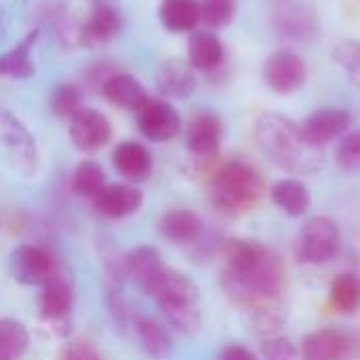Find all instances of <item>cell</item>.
Returning <instances> with one entry per match:
<instances>
[{
    "instance_id": "1",
    "label": "cell",
    "mask_w": 360,
    "mask_h": 360,
    "mask_svg": "<svg viewBox=\"0 0 360 360\" xmlns=\"http://www.w3.org/2000/svg\"><path fill=\"white\" fill-rule=\"evenodd\" d=\"M253 137L259 150L281 169L295 175H312L323 167V148L310 146L302 129L278 112H266L255 120Z\"/></svg>"
},
{
    "instance_id": "2",
    "label": "cell",
    "mask_w": 360,
    "mask_h": 360,
    "mask_svg": "<svg viewBox=\"0 0 360 360\" xmlns=\"http://www.w3.org/2000/svg\"><path fill=\"white\" fill-rule=\"evenodd\" d=\"M264 196V177L249 160H228L217 167L209 181L211 205L226 217L251 213Z\"/></svg>"
},
{
    "instance_id": "3",
    "label": "cell",
    "mask_w": 360,
    "mask_h": 360,
    "mask_svg": "<svg viewBox=\"0 0 360 360\" xmlns=\"http://www.w3.org/2000/svg\"><path fill=\"white\" fill-rule=\"evenodd\" d=\"M158 304L169 327L184 335H194L202 327L200 293L196 283L173 268H165L146 291Z\"/></svg>"
},
{
    "instance_id": "4",
    "label": "cell",
    "mask_w": 360,
    "mask_h": 360,
    "mask_svg": "<svg viewBox=\"0 0 360 360\" xmlns=\"http://www.w3.org/2000/svg\"><path fill=\"white\" fill-rule=\"evenodd\" d=\"M285 264L283 259L268 249V253L245 272H224L221 287L226 295L240 308H251L255 304L281 297L285 289Z\"/></svg>"
},
{
    "instance_id": "5",
    "label": "cell",
    "mask_w": 360,
    "mask_h": 360,
    "mask_svg": "<svg viewBox=\"0 0 360 360\" xmlns=\"http://www.w3.org/2000/svg\"><path fill=\"white\" fill-rule=\"evenodd\" d=\"M342 245V234L331 217H312L295 240V255L302 264L323 266L331 262Z\"/></svg>"
},
{
    "instance_id": "6",
    "label": "cell",
    "mask_w": 360,
    "mask_h": 360,
    "mask_svg": "<svg viewBox=\"0 0 360 360\" xmlns=\"http://www.w3.org/2000/svg\"><path fill=\"white\" fill-rule=\"evenodd\" d=\"M0 146L6 160L23 175H34L38 171V146L27 127L13 114L0 116Z\"/></svg>"
},
{
    "instance_id": "7",
    "label": "cell",
    "mask_w": 360,
    "mask_h": 360,
    "mask_svg": "<svg viewBox=\"0 0 360 360\" xmlns=\"http://www.w3.org/2000/svg\"><path fill=\"white\" fill-rule=\"evenodd\" d=\"M221 137H224L221 118L211 110H200L188 122L186 148L194 160H198L202 165H211L219 154Z\"/></svg>"
},
{
    "instance_id": "8",
    "label": "cell",
    "mask_w": 360,
    "mask_h": 360,
    "mask_svg": "<svg viewBox=\"0 0 360 360\" xmlns=\"http://www.w3.org/2000/svg\"><path fill=\"white\" fill-rule=\"evenodd\" d=\"M53 253L40 245H21L11 255V274L25 287H42L57 268Z\"/></svg>"
},
{
    "instance_id": "9",
    "label": "cell",
    "mask_w": 360,
    "mask_h": 360,
    "mask_svg": "<svg viewBox=\"0 0 360 360\" xmlns=\"http://www.w3.org/2000/svg\"><path fill=\"white\" fill-rule=\"evenodd\" d=\"M137 127L150 141H169L181 131V116L167 99H148L137 112Z\"/></svg>"
},
{
    "instance_id": "10",
    "label": "cell",
    "mask_w": 360,
    "mask_h": 360,
    "mask_svg": "<svg viewBox=\"0 0 360 360\" xmlns=\"http://www.w3.org/2000/svg\"><path fill=\"white\" fill-rule=\"evenodd\" d=\"M272 19H274V27L278 30V34L291 40L310 42V40H316L321 34V21H319L316 11L300 0L281 2Z\"/></svg>"
},
{
    "instance_id": "11",
    "label": "cell",
    "mask_w": 360,
    "mask_h": 360,
    "mask_svg": "<svg viewBox=\"0 0 360 360\" xmlns=\"http://www.w3.org/2000/svg\"><path fill=\"white\" fill-rule=\"evenodd\" d=\"M306 78H308L306 63L293 51H276L264 63V80L274 93L281 95L295 93L304 86Z\"/></svg>"
},
{
    "instance_id": "12",
    "label": "cell",
    "mask_w": 360,
    "mask_h": 360,
    "mask_svg": "<svg viewBox=\"0 0 360 360\" xmlns=\"http://www.w3.org/2000/svg\"><path fill=\"white\" fill-rule=\"evenodd\" d=\"M70 139L82 152H97L112 139V124L103 112L84 105L70 118Z\"/></svg>"
},
{
    "instance_id": "13",
    "label": "cell",
    "mask_w": 360,
    "mask_h": 360,
    "mask_svg": "<svg viewBox=\"0 0 360 360\" xmlns=\"http://www.w3.org/2000/svg\"><path fill=\"white\" fill-rule=\"evenodd\" d=\"M74 306V278L72 272L57 264L51 278L42 285L40 297H38V316L44 319H63L70 316Z\"/></svg>"
},
{
    "instance_id": "14",
    "label": "cell",
    "mask_w": 360,
    "mask_h": 360,
    "mask_svg": "<svg viewBox=\"0 0 360 360\" xmlns=\"http://www.w3.org/2000/svg\"><path fill=\"white\" fill-rule=\"evenodd\" d=\"M352 124V116L346 110L340 108H323L316 110L314 114H310L304 122H302V135L310 146L323 148L325 143L342 137L348 133Z\"/></svg>"
},
{
    "instance_id": "15",
    "label": "cell",
    "mask_w": 360,
    "mask_h": 360,
    "mask_svg": "<svg viewBox=\"0 0 360 360\" xmlns=\"http://www.w3.org/2000/svg\"><path fill=\"white\" fill-rule=\"evenodd\" d=\"M143 205V194L131 184H108L95 198L93 207L97 213L110 219H122L137 213Z\"/></svg>"
},
{
    "instance_id": "16",
    "label": "cell",
    "mask_w": 360,
    "mask_h": 360,
    "mask_svg": "<svg viewBox=\"0 0 360 360\" xmlns=\"http://www.w3.org/2000/svg\"><path fill=\"white\" fill-rule=\"evenodd\" d=\"M122 27V17L112 4L99 2L93 6L84 23L78 27V40L86 46H99L110 42Z\"/></svg>"
},
{
    "instance_id": "17",
    "label": "cell",
    "mask_w": 360,
    "mask_h": 360,
    "mask_svg": "<svg viewBox=\"0 0 360 360\" xmlns=\"http://www.w3.org/2000/svg\"><path fill=\"white\" fill-rule=\"evenodd\" d=\"M156 89L165 99H190L196 91L194 68L184 59H169L156 72Z\"/></svg>"
},
{
    "instance_id": "18",
    "label": "cell",
    "mask_w": 360,
    "mask_h": 360,
    "mask_svg": "<svg viewBox=\"0 0 360 360\" xmlns=\"http://www.w3.org/2000/svg\"><path fill=\"white\" fill-rule=\"evenodd\" d=\"M99 91L112 105L131 112H137L150 99L143 84L127 72H114L112 76H108Z\"/></svg>"
},
{
    "instance_id": "19",
    "label": "cell",
    "mask_w": 360,
    "mask_h": 360,
    "mask_svg": "<svg viewBox=\"0 0 360 360\" xmlns=\"http://www.w3.org/2000/svg\"><path fill=\"white\" fill-rule=\"evenodd\" d=\"M114 169L129 181H146L152 175V154L150 150L139 141H122L116 146L112 154Z\"/></svg>"
},
{
    "instance_id": "20",
    "label": "cell",
    "mask_w": 360,
    "mask_h": 360,
    "mask_svg": "<svg viewBox=\"0 0 360 360\" xmlns=\"http://www.w3.org/2000/svg\"><path fill=\"white\" fill-rule=\"evenodd\" d=\"M124 274L133 278V283L146 293L150 289V285L160 276V272L167 268L162 262V255L158 253V249L150 247V245H141L135 247L124 259Z\"/></svg>"
},
{
    "instance_id": "21",
    "label": "cell",
    "mask_w": 360,
    "mask_h": 360,
    "mask_svg": "<svg viewBox=\"0 0 360 360\" xmlns=\"http://www.w3.org/2000/svg\"><path fill=\"white\" fill-rule=\"evenodd\" d=\"M137 344L141 346V350L154 360H165L171 352H173V340H171V333L169 329L152 319V316H137L133 327H131Z\"/></svg>"
},
{
    "instance_id": "22",
    "label": "cell",
    "mask_w": 360,
    "mask_h": 360,
    "mask_svg": "<svg viewBox=\"0 0 360 360\" xmlns=\"http://www.w3.org/2000/svg\"><path fill=\"white\" fill-rule=\"evenodd\" d=\"M350 352L348 338L338 329H321L310 333L302 346L304 360H346Z\"/></svg>"
},
{
    "instance_id": "23",
    "label": "cell",
    "mask_w": 360,
    "mask_h": 360,
    "mask_svg": "<svg viewBox=\"0 0 360 360\" xmlns=\"http://www.w3.org/2000/svg\"><path fill=\"white\" fill-rule=\"evenodd\" d=\"M202 232V219L190 209H173L160 219V234L175 245H194Z\"/></svg>"
},
{
    "instance_id": "24",
    "label": "cell",
    "mask_w": 360,
    "mask_h": 360,
    "mask_svg": "<svg viewBox=\"0 0 360 360\" xmlns=\"http://www.w3.org/2000/svg\"><path fill=\"white\" fill-rule=\"evenodd\" d=\"M226 59V49L213 32H194L188 42V63L200 72H215Z\"/></svg>"
},
{
    "instance_id": "25",
    "label": "cell",
    "mask_w": 360,
    "mask_h": 360,
    "mask_svg": "<svg viewBox=\"0 0 360 360\" xmlns=\"http://www.w3.org/2000/svg\"><path fill=\"white\" fill-rule=\"evenodd\" d=\"M158 17L171 34H186L200 23V6L198 0H162Z\"/></svg>"
},
{
    "instance_id": "26",
    "label": "cell",
    "mask_w": 360,
    "mask_h": 360,
    "mask_svg": "<svg viewBox=\"0 0 360 360\" xmlns=\"http://www.w3.org/2000/svg\"><path fill=\"white\" fill-rule=\"evenodd\" d=\"M247 323L255 335L272 338L287 323V306L281 302V297L255 304V306L247 308Z\"/></svg>"
},
{
    "instance_id": "27",
    "label": "cell",
    "mask_w": 360,
    "mask_h": 360,
    "mask_svg": "<svg viewBox=\"0 0 360 360\" xmlns=\"http://www.w3.org/2000/svg\"><path fill=\"white\" fill-rule=\"evenodd\" d=\"M38 32H30L19 44L0 55V76L4 78H30L36 70L32 49L36 44Z\"/></svg>"
},
{
    "instance_id": "28",
    "label": "cell",
    "mask_w": 360,
    "mask_h": 360,
    "mask_svg": "<svg viewBox=\"0 0 360 360\" xmlns=\"http://www.w3.org/2000/svg\"><path fill=\"white\" fill-rule=\"evenodd\" d=\"M270 196L289 217H300L310 209V192L300 179H281L272 186Z\"/></svg>"
},
{
    "instance_id": "29",
    "label": "cell",
    "mask_w": 360,
    "mask_h": 360,
    "mask_svg": "<svg viewBox=\"0 0 360 360\" xmlns=\"http://www.w3.org/2000/svg\"><path fill=\"white\" fill-rule=\"evenodd\" d=\"M329 300L333 308L342 314H354L360 308V276L346 272L333 278L329 289Z\"/></svg>"
},
{
    "instance_id": "30",
    "label": "cell",
    "mask_w": 360,
    "mask_h": 360,
    "mask_svg": "<svg viewBox=\"0 0 360 360\" xmlns=\"http://www.w3.org/2000/svg\"><path fill=\"white\" fill-rule=\"evenodd\" d=\"M30 346L27 327L15 319H0V360H19Z\"/></svg>"
},
{
    "instance_id": "31",
    "label": "cell",
    "mask_w": 360,
    "mask_h": 360,
    "mask_svg": "<svg viewBox=\"0 0 360 360\" xmlns=\"http://www.w3.org/2000/svg\"><path fill=\"white\" fill-rule=\"evenodd\" d=\"M105 173L99 162L95 160H84L76 167L74 177H72V188L78 196L95 198L103 188H105Z\"/></svg>"
},
{
    "instance_id": "32",
    "label": "cell",
    "mask_w": 360,
    "mask_h": 360,
    "mask_svg": "<svg viewBox=\"0 0 360 360\" xmlns=\"http://www.w3.org/2000/svg\"><path fill=\"white\" fill-rule=\"evenodd\" d=\"M82 105V89L74 82H63L61 86L55 89L51 97V110L57 118L70 120Z\"/></svg>"
},
{
    "instance_id": "33",
    "label": "cell",
    "mask_w": 360,
    "mask_h": 360,
    "mask_svg": "<svg viewBox=\"0 0 360 360\" xmlns=\"http://www.w3.org/2000/svg\"><path fill=\"white\" fill-rule=\"evenodd\" d=\"M198 6L200 21L211 30L226 27L236 15V0H198Z\"/></svg>"
},
{
    "instance_id": "34",
    "label": "cell",
    "mask_w": 360,
    "mask_h": 360,
    "mask_svg": "<svg viewBox=\"0 0 360 360\" xmlns=\"http://www.w3.org/2000/svg\"><path fill=\"white\" fill-rule=\"evenodd\" d=\"M333 59L360 89V40L348 38L338 42L333 46Z\"/></svg>"
},
{
    "instance_id": "35",
    "label": "cell",
    "mask_w": 360,
    "mask_h": 360,
    "mask_svg": "<svg viewBox=\"0 0 360 360\" xmlns=\"http://www.w3.org/2000/svg\"><path fill=\"white\" fill-rule=\"evenodd\" d=\"M335 160H338V167L346 173L360 171V131H352L344 135V139L338 146Z\"/></svg>"
},
{
    "instance_id": "36",
    "label": "cell",
    "mask_w": 360,
    "mask_h": 360,
    "mask_svg": "<svg viewBox=\"0 0 360 360\" xmlns=\"http://www.w3.org/2000/svg\"><path fill=\"white\" fill-rule=\"evenodd\" d=\"M262 354L266 360H297V350L291 340L281 335L266 338V342L262 344Z\"/></svg>"
},
{
    "instance_id": "37",
    "label": "cell",
    "mask_w": 360,
    "mask_h": 360,
    "mask_svg": "<svg viewBox=\"0 0 360 360\" xmlns=\"http://www.w3.org/2000/svg\"><path fill=\"white\" fill-rule=\"evenodd\" d=\"M59 360H103V356L91 342L68 340L59 350Z\"/></svg>"
},
{
    "instance_id": "38",
    "label": "cell",
    "mask_w": 360,
    "mask_h": 360,
    "mask_svg": "<svg viewBox=\"0 0 360 360\" xmlns=\"http://www.w3.org/2000/svg\"><path fill=\"white\" fill-rule=\"evenodd\" d=\"M38 329L46 340H57V342H68L70 338V316L63 319H44L38 316Z\"/></svg>"
},
{
    "instance_id": "39",
    "label": "cell",
    "mask_w": 360,
    "mask_h": 360,
    "mask_svg": "<svg viewBox=\"0 0 360 360\" xmlns=\"http://www.w3.org/2000/svg\"><path fill=\"white\" fill-rule=\"evenodd\" d=\"M217 360H259L249 348L240 346V344H228L221 352H219V359Z\"/></svg>"
}]
</instances>
